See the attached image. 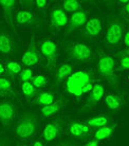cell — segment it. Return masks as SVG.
Listing matches in <instances>:
<instances>
[{
  "instance_id": "1f68e13d",
  "label": "cell",
  "mask_w": 129,
  "mask_h": 146,
  "mask_svg": "<svg viewBox=\"0 0 129 146\" xmlns=\"http://www.w3.org/2000/svg\"><path fill=\"white\" fill-rule=\"evenodd\" d=\"M127 25H128V28H127V30H125V34H124L123 42H124L126 48H129V19H127Z\"/></svg>"
},
{
  "instance_id": "8992f818",
  "label": "cell",
  "mask_w": 129,
  "mask_h": 146,
  "mask_svg": "<svg viewBox=\"0 0 129 146\" xmlns=\"http://www.w3.org/2000/svg\"><path fill=\"white\" fill-rule=\"evenodd\" d=\"M39 52L40 55L44 58L47 62V67L49 69H52L56 66L57 58H58V44L54 38L48 37L44 38L39 42Z\"/></svg>"
},
{
  "instance_id": "7a4b0ae2",
  "label": "cell",
  "mask_w": 129,
  "mask_h": 146,
  "mask_svg": "<svg viewBox=\"0 0 129 146\" xmlns=\"http://www.w3.org/2000/svg\"><path fill=\"white\" fill-rule=\"evenodd\" d=\"M118 71L120 69L114 56L100 50L96 58V72L99 73L101 78L107 80V83L113 89L118 88V84H120Z\"/></svg>"
},
{
  "instance_id": "4316f807",
  "label": "cell",
  "mask_w": 129,
  "mask_h": 146,
  "mask_svg": "<svg viewBox=\"0 0 129 146\" xmlns=\"http://www.w3.org/2000/svg\"><path fill=\"white\" fill-rule=\"evenodd\" d=\"M62 9L66 13H72L73 14L75 12L81 11L83 10V5L77 0H66V1H63Z\"/></svg>"
},
{
  "instance_id": "ba28073f",
  "label": "cell",
  "mask_w": 129,
  "mask_h": 146,
  "mask_svg": "<svg viewBox=\"0 0 129 146\" xmlns=\"http://www.w3.org/2000/svg\"><path fill=\"white\" fill-rule=\"evenodd\" d=\"M22 65H24L26 67L30 68V67H34L38 65L41 60V55L39 52V49L36 44V40H35V36L32 35L31 36V40L28 48L26 49V51L23 52L21 58Z\"/></svg>"
},
{
  "instance_id": "8fae6325",
  "label": "cell",
  "mask_w": 129,
  "mask_h": 146,
  "mask_svg": "<svg viewBox=\"0 0 129 146\" xmlns=\"http://www.w3.org/2000/svg\"><path fill=\"white\" fill-rule=\"evenodd\" d=\"M103 21L100 17H90L88 18L84 27H83V34L89 39H96L103 33Z\"/></svg>"
},
{
  "instance_id": "ffe728a7",
  "label": "cell",
  "mask_w": 129,
  "mask_h": 146,
  "mask_svg": "<svg viewBox=\"0 0 129 146\" xmlns=\"http://www.w3.org/2000/svg\"><path fill=\"white\" fill-rule=\"evenodd\" d=\"M65 105V100L62 98V99H57L54 103H52L50 105H47V106H44L40 108V115L42 117H51L53 115H55L56 113H58L63 106Z\"/></svg>"
},
{
  "instance_id": "d590c367",
  "label": "cell",
  "mask_w": 129,
  "mask_h": 146,
  "mask_svg": "<svg viewBox=\"0 0 129 146\" xmlns=\"http://www.w3.org/2000/svg\"><path fill=\"white\" fill-rule=\"evenodd\" d=\"M3 73H5V62H0V77Z\"/></svg>"
},
{
  "instance_id": "ab89813d",
  "label": "cell",
  "mask_w": 129,
  "mask_h": 146,
  "mask_svg": "<svg viewBox=\"0 0 129 146\" xmlns=\"http://www.w3.org/2000/svg\"><path fill=\"white\" fill-rule=\"evenodd\" d=\"M18 146H31V145H28V144H22V145H18Z\"/></svg>"
},
{
  "instance_id": "6da1fadb",
  "label": "cell",
  "mask_w": 129,
  "mask_h": 146,
  "mask_svg": "<svg viewBox=\"0 0 129 146\" xmlns=\"http://www.w3.org/2000/svg\"><path fill=\"white\" fill-rule=\"evenodd\" d=\"M94 71L92 69H78L72 72L64 83V91L75 100L81 99L84 95L89 94L96 84Z\"/></svg>"
},
{
  "instance_id": "7402d4cb",
  "label": "cell",
  "mask_w": 129,
  "mask_h": 146,
  "mask_svg": "<svg viewBox=\"0 0 129 146\" xmlns=\"http://www.w3.org/2000/svg\"><path fill=\"white\" fill-rule=\"evenodd\" d=\"M85 123L90 128H101L104 126H107L113 122L111 120V117L107 114H97V115L90 117Z\"/></svg>"
},
{
  "instance_id": "f1b7e54d",
  "label": "cell",
  "mask_w": 129,
  "mask_h": 146,
  "mask_svg": "<svg viewBox=\"0 0 129 146\" xmlns=\"http://www.w3.org/2000/svg\"><path fill=\"white\" fill-rule=\"evenodd\" d=\"M34 76V72L31 68H26V69H22V71L19 73L18 75V80L20 85L26 83V82H31V80Z\"/></svg>"
},
{
  "instance_id": "cb8c5ba5",
  "label": "cell",
  "mask_w": 129,
  "mask_h": 146,
  "mask_svg": "<svg viewBox=\"0 0 129 146\" xmlns=\"http://www.w3.org/2000/svg\"><path fill=\"white\" fill-rule=\"evenodd\" d=\"M0 92L2 94H13L17 96V92L14 87L13 80L7 76H1L0 77Z\"/></svg>"
},
{
  "instance_id": "4fadbf2b",
  "label": "cell",
  "mask_w": 129,
  "mask_h": 146,
  "mask_svg": "<svg viewBox=\"0 0 129 146\" xmlns=\"http://www.w3.org/2000/svg\"><path fill=\"white\" fill-rule=\"evenodd\" d=\"M69 22V17L62 7H54L50 13V27L55 31H60L66 28Z\"/></svg>"
},
{
  "instance_id": "44dd1931",
  "label": "cell",
  "mask_w": 129,
  "mask_h": 146,
  "mask_svg": "<svg viewBox=\"0 0 129 146\" xmlns=\"http://www.w3.org/2000/svg\"><path fill=\"white\" fill-rule=\"evenodd\" d=\"M104 104L110 111H118L123 107V99L115 93H106L104 95Z\"/></svg>"
},
{
  "instance_id": "484cf974",
  "label": "cell",
  "mask_w": 129,
  "mask_h": 146,
  "mask_svg": "<svg viewBox=\"0 0 129 146\" xmlns=\"http://www.w3.org/2000/svg\"><path fill=\"white\" fill-rule=\"evenodd\" d=\"M20 87H21L22 94H23V96H24L28 101L31 102V101L36 96L37 89L32 85L31 82H26V83H23V84L20 85Z\"/></svg>"
},
{
  "instance_id": "d6a6232c",
  "label": "cell",
  "mask_w": 129,
  "mask_h": 146,
  "mask_svg": "<svg viewBox=\"0 0 129 146\" xmlns=\"http://www.w3.org/2000/svg\"><path fill=\"white\" fill-rule=\"evenodd\" d=\"M84 146H100V144H99V142H97L96 140L92 139V140L87 141V142L84 144Z\"/></svg>"
},
{
  "instance_id": "5b68a950",
  "label": "cell",
  "mask_w": 129,
  "mask_h": 146,
  "mask_svg": "<svg viewBox=\"0 0 129 146\" xmlns=\"http://www.w3.org/2000/svg\"><path fill=\"white\" fill-rule=\"evenodd\" d=\"M125 25L118 17H111L107 20L104 32V44L108 49H115L121 46L125 34Z\"/></svg>"
},
{
  "instance_id": "30bf717a",
  "label": "cell",
  "mask_w": 129,
  "mask_h": 146,
  "mask_svg": "<svg viewBox=\"0 0 129 146\" xmlns=\"http://www.w3.org/2000/svg\"><path fill=\"white\" fill-rule=\"evenodd\" d=\"M64 121L62 119H54L49 121L44 125L42 130V140L44 143H51L55 139H57L59 135L63 132Z\"/></svg>"
},
{
  "instance_id": "277c9868",
  "label": "cell",
  "mask_w": 129,
  "mask_h": 146,
  "mask_svg": "<svg viewBox=\"0 0 129 146\" xmlns=\"http://www.w3.org/2000/svg\"><path fill=\"white\" fill-rule=\"evenodd\" d=\"M65 51L68 58L75 62H92L94 58V51L92 47L83 40H70L65 44Z\"/></svg>"
},
{
  "instance_id": "603a6c76",
  "label": "cell",
  "mask_w": 129,
  "mask_h": 146,
  "mask_svg": "<svg viewBox=\"0 0 129 146\" xmlns=\"http://www.w3.org/2000/svg\"><path fill=\"white\" fill-rule=\"evenodd\" d=\"M115 128H116V124L111 123V124L104 126V127L97 128L96 131L94 132V140H96L97 142L101 141H105V140L111 138V135H113Z\"/></svg>"
},
{
  "instance_id": "e575fe53",
  "label": "cell",
  "mask_w": 129,
  "mask_h": 146,
  "mask_svg": "<svg viewBox=\"0 0 129 146\" xmlns=\"http://www.w3.org/2000/svg\"><path fill=\"white\" fill-rule=\"evenodd\" d=\"M122 12L126 15V16H127V17H129V1L125 4V5H124Z\"/></svg>"
},
{
  "instance_id": "f35d334b",
  "label": "cell",
  "mask_w": 129,
  "mask_h": 146,
  "mask_svg": "<svg viewBox=\"0 0 129 146\" xmlns=\"http://www.w3.org/2000/svg\"><path fill=\"white\" fill-rule=\"evenodd\" d=\"M0 146H5V144H4L2 141H0Z\"/></svg>"
},
{
  "instance_id": "ac0fdd59",
  "label": "cell",
  "mask_w": 129,
  "mask_h": 146,
  "mask_svg": "<svg viewBox=\"0 0 129 146\" xmlns=\"http://www.w3.org/2000/svg\"><path fill=\"white\" fill-rule=\"evenodd\" d=\"M35 15L29 9H20L15 13V22L20 26H31L35 23Z\"/></svg>"
},
{
  "instance_id": "9a60e30c",
  "label": "cell",
  "mask_w": 129,
  "mask_h": 146,
  "mask_svg": "<svg viewBox=\"0 0 129 146\" xmlns=\"http://www.w3.org/2000/svg\"><path fill=\"white\" fill-rule=\"evenodd\" d=\"M68 130H69L70 135L72 138H74V139L85 140L90 135L92 128L89 127L85 122H81V121H73V122H71L70 125H69Z\"/></svg>"
},
{
  "instance_id": "836d02e7",
  "label": "cell",
  "mask_w": 129,
  "mask_h": 146,
  "mask_svg": "<svg viewBox=\"0 0 129 146\" xmlns=\"http://www.w3.org/2000/svg\"><path fill=\"white\" fill-rule=\"evenodd\" d=\"M31 146H44V143L42 140H34Z\"/></svg>"
},
{
  "instance_id": "5bb4252c",
  "label": "cell",
  "mask_w": 129,
  "mask_h": 146,
  "mask_svg": "<svg viewBox=\"0 0 129 146\" xmlns=\"http://www.w3.org/2000/svg\"><path fill=\"white\" fill-rule=\"evenodd\" d=\"M87 20H88V13L84 10L73 13L69 18V22H68V26L66 27L64 35H69L75 32L79 28H83Z\"/></svg>"
},
{
  "instance_id": "74e56055",
  "label": "cell",
  "mask_w": 129,
  "mask_h": 146,
  "mask_svg": "<svg viewBox=\"0 0 129 146\" xmlns=\"http://www.w3.org/2000/svg\"><path fill=\"white\" fill-rule=\"evenodd\" d=\"M121 53H123V54L127 55V56H129V48H127L126 50H123V51H120Z\"/></svg>"
},
{
  "instance_id": "9c48e42d",
  "label": "cell",
  "mask_w": 129,
  "mask_h": 146,
  "mask_svg": "<svg viewBox=\"0 0 129 146\" xmlns=\"http://www.w3.org/2000/svg\"><path fill=\"white\" fill-rule=\"evenodd\" d=\"M17 115V107L10 100L0 102V123L4 128H9L13 124Z\"/></svg>"
},
{
  "instance_id": "7c38bea8",
  "label": "cell",
  "mask_w": 129,
  "mask_h": 146,
  "mask_svg": "<svg viewBox=\"0 0 129 146\" xmlns=\"http://www.w3.org/2000/svg\"><path fill=\"white\" fill-rule=\"evenodd\" d=\"M15 46L12 34L4 27L0 26V55L9 57L14 53Z\"/></svg>"
},
{
  "instance_id": "3957f363",
  "label": "cell",
  "mask_w": 129,
  "mask_h": 146,
  "mask_svg": "<svg viewBox=\"0 0 129 146\" xmlns=\"http://www.w3.org/2000/svg\"><path fill=\"white\" fill-rule=\"evenodd\" d=\"M39 128L38 119L33 112H24L14 126V135L21 142L31 140Z\"/></svg>"
},
{
  "instance_id": "4dcf8cb0",
  "label": "cell",
  "mask_w": 129,
  "mask_h": 146,
  "mask_svg": "<svg viewBox=\"0 0 129 146\" xmlns=\"http://www.w3.org/2000/svg\"><path fill=\"white\" fill-rule=\"evenodd\" d=\"M35 5H36V7L38 9V10H44L46 7H48V1H44V0H36L35 2Z\"/></svg>"
},
{
  "instance_id": "d6986e66",
  "label": "cell",
  "mask_w": 129,
  "mask_h": 146,
  "mask_svg": "<svg viewBox=\"0 0 129 146\" xmlns=\"http://www.w3.org/2000/svg\"><path fill=\"white\" fill-rule=\"evenodd\" d=\"M57 100V96L54 92L52 91H41L37 93L36 96L32 100V104L35 106H47L52 103H54Z\"/></svg>"
},
{
  "instance_id": "d4e9b609",
  "label": "cell",
  "mask_w": 129,
  "mask_h": 146,
  "mask_svg": "<svg viewBox=\"0 0 129 146\" xmlns=\"http://www.w3.org/2000/svg\"><path fill=\"white\" fill-rule=\"evenodd\" d=\"M22 71L21 62L18 60H9L5 62V73L7 77H14L19 75V73Z\"/></svg>"
},
{
  "instance_id": "f546056e",
  "label": "cell",
  "mask_w": 129,
  "mask_h": 146,
  "mask_svg": "<svg viewBox=\"0 0 129 146\" xmlns=\"http://www.w3.org/2000/svg\"><path fill=\"white\" fill-rule=\"evenodd\" d=\"M115 56L118 57V65H120V69L122 70H129V56L123 54L118 51L115 53Z\"/></svg>"
},
{
  "instance_id": "52a82bcc",
  "label": "cell",
  "mask_w": 129,
  "mask_h": 146,
  "mask_svg": "<svg viewBox=\"0 0 129 146\" xmlns=\"http://www.w3.org/2000/svg\"><path fill=\"white\" fill-rule=\"evenodd\" d=\"M104 95H105V86L102 83H96L92 88V90L87 95L85 105L81 109V112H89L96 108L101 101L104 99Z\"/></svg>"
},
{
  "instance_id": "8d00e7d4",
  "label": "cell",
  "mask_w": 129,
  "mask_h": 146,
  "mask_svg": "<svg viewBox=\"0 0 129 146\" xmlns=\"http://www.w3.org/2000/svg\"><path fill=\"white\" fill-rule=\"evenodd\" d=\"M57 146H76L74 143L72 142H69V141H66V142H63L60 143V144H58Z\"/></svg>"
},
{
  "instance_id": "e0dca14e",
  "label": "cell",
  "mask_w": 129,
  "mask_h": 146,
  "mask_svg": "<svg viewBox=\"0 0 129 146\" xmlns=\"http://www.w3.org/2000/svg\"><path fill=\"white\" fill-rule=\"evenodd\" d=\"M74 71V65L72 62H63L55 68L54 72V85L56 87L60 86L65 83V80L70 76L72 72Z\"/></svg>"
},
{
  "instance_id": "83f0119b",
  "label": "cell",
  "mask_w": 129,
  "mask_h": 146,
  "mask_svg": "<svg viewBox=\"0 0 129 146\" xmlns=\"http://www.w3.org/2000/svg\"><path fill=\"white\" fill-rule=\"evenodd\" d=\"M31 83L36 89H41L48 85V77L44 74H37L33 76V78L31 80Z\"/></svg>"
},
{
  "instance_id": "2e32d148",
  "label": "cell",
  "mask_w": 129,
  "mask_h": 146,
  "mask_svg": "<svg viewBox=\"0 0 129 146\" xmlns=\"http://www.w3.org/2000/svg\"><path fill=\"white\" fill-rule=\"evenodd\" d=\"M16 3H17V1H15V0H0V7L3 11L4 19L7 21V26L10 27L12 30H14V33L17 35V31H16V27H15L14 15Z\"/></svg>"
},
{
  "instance_id": "60d3db41",
  "label": "cell",
  "mask_w": 129,
  "mask_h": 146,
  "mask_svg": "<svg viewBox=\"0 0 129 146\" xmlns=\"http://www.w3.org/2000/svg\"><path fill=\"white\" fill-rule=\"evenodd\" d=\"M4 94H2V93H1V92H0V98H1V96H3Z\"/></svg>"
}]
</instances>
